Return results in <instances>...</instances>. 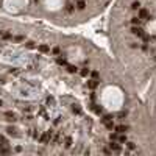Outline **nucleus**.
Segmentation results:
<instances>
[{
    "label": "nucleus",
    "mask_w": 156,
    "mask_h": 156,
    "mask_svg": "<svg viewBox=\"0 0 156 156\" xmlns=\"http://www.w3.org/2000/svg\"><path fill=\"white\" fill-rule=\"evenodd\" d=\"M105 126H106L108 130H114V122H112V120H109V122L105 123Z\"/></svg>",
    "instance_id": "obj_17"
},
{
    "label": "nucleus",
    "mask_w": 156,
    "mask_h": 156,
    "mask_svg": "<svg viewBox=\"0 0 156 156\" xmlns=\"http://www.w3.org/2000/svg\"><path fill=\"white\" fill-rule=\"evenodd\" d=\"M39 52L41 53H47V52H50V47H48V45H45V44H42V45H39Z\"/></svg>",
    "instance_id": "obj_11"
},
{
    "label": "nucleus",
    "mask_w": 156,
    "mask_h": 156,
    "mask_svg": "<svg viewBox=\"0 0 156 156\" xmlns=\"http://www.w3.org/2000/svg\"><path fill=\"white\" fill-rule=\"evenodd\" d=\"M0 37H2V31H0Z\"/></svg>",
    "instance_id": "obj_31"
},
{
    "label": "nucleus",
    "mask_w": 156,
    "mask_h": 156,
    "mask_svg": "<svg viewBox=\"0 0 156 156\" xmlns=\"http://www.w3.org/2000/svg\"><path fill=\"white\" fill-rule=\"evenodd\" d=\"M47 103L48 105H53V103H55V98H53V97H47Z\"/></svg>",
    "instance_id": "obj_27"
},
{
    "label": "nucleus",
    "mask_w": 156,
    "mask_h": 156,
    "mask_svg": "<svg viewBox=\"0 0 156 156\" xmlns=\"http://www.w3.org/2000/svg\"><path fill=\"white\" fill-rule=\"evenodd\" d=\"M109 120H112V115H109V114H106V115H103V119H101V123H106V122H109Z\"/></svg>",
    "instance_id": "obj_14"
},
{
    "label": "nucleus",
    "mask_w": 156,
    "mask_h": 156,
    "mask_svg": "<svg viewBox=\"0 0 156 156\" xmlns=\"http://www.w3.org/2000/svg\"><path fill=\"white\" fill-rule=\"evenodd\" d=\"M52 136H53V131H52V130L45 131V133L42 134L41 138H39V142H41V144H47V142L50 141V139H52Z\"/></svg>",
    "instance_id": "obj_1"
},
{
    "label": "nucleus",
    "mask_w": 156,
    "mask_h": 156,
    "mask_svg": "<svg viewBox=\"0 0 156 156\" xmlns=\"http://www.w3.org/2000/svg\"><path fill=\"white\" fill-rule=\"evenodd\" d=\"M56 63L60 64V66H66V60H64V58H60V56L56 58Z\"/></svg>",
    "instance_id": "obj_22"
},
{
    "label": "nucleus",
    "mask_w": 156,
    "mask_h": 156,
    "mask_svg": "<svg viewBox=\"0 0 156 156\" xmlns=\"http://www.w3.org/2000/svg\"><path fill=\"white\" fill-rule=\"evenodd\" d=\"M27 48H34V42L33 41H28V42H27Z\"/></svg>",
    "instance_id": "obj_25"
},
{
    "label": "nucleus",
    "mask_w": 156,
    "mask_h": 156,
    "mask_svg": "<svg viewBox=\"0 0 156 156\" xmlns=\"http://www.w3.org/2000/svg\"><path fill=\"white\" fill-rule=\"evenodd\" d=\"M70 145H72V139H70V138H66V144H64V147H66V148H69Z\"/></svg>",
    "instance_id": "obj_23"
},
{
    "label": "nucleus",
    "mask_w": 156,
    "mask_h": 156,
    "mask_svg": "<svg viewBox=\"0 0 156 156\" xmlns=\"http://www.w3.org/2000/svg\"><path fill=\"white\" fill-rule=\"evenodd\" d=\"M72 111H73L75 114H81V108H80V105H73V108H72Z\"/></svg>",
    "instance_id": "obj_15"
},
{
    "label": "nucleus",
    "mask_w": 156,
    "mask_h": 156,
    "mask_svg": "<svg viewBox=\"0 0 156 156\" xmlns=\"http://www.w3.org/2000/svg\"><path fill=\"white\" fill-rule=\"evenodd\" d=\"M5 117H8L6 120H9V122H14V120H16V114H14V112H11V111L5 112Z\"/></svg>",
    "instance_id": "obj_9"
},
{
    "label": "nucleus",
    "mask_w": 156,
    "mask_h": 156,
    "mask_svg": "<svg viewBox=\"0 0 156 156\" xmlns=\"http://www.w3.org/2000/svg\"><path fill=\"white\" fill-rule=\"evenodd\" d=\"M114 130L117 131V133H126V131L130 130V126H126V125H119V126H114Z\"/></svg>",
    "instance_id": "obj_5"
},
{
    "label": "nucleus",
    "mask_w": 156,
    "mask_h": 156,
    "mask_svg": "<svg viewBox=\"0 0 156 156\" xmlns=\"http://www.w3.org/2000/svg\"><path fill=\"white\" fill-rule=\"evenodd\" d=\"M11 37H13L11 31H6V33H2V39H5V41H6V39H11Z\"/></svg>",
    "instance_id": "obj_13"
},
{
    "label": "nucleus",
    "mask_w": 156,
    "mask_h": 156,
    "mask_svg": "<svg viewBox=\"0 0 156 156\" xmlns=\"http://www.w3.org/2000/svg\"><path fill=\"white\" fill-rule=\"evenodd\" d=\"M67 72H70V73H75V72H78V69L75 66H67Z\"/></svg>",
    "instance_id": "obj_18"
},
{
    "label": "nucleus",
    "mask_w": 156,
    "mask_h": 156,
    "mask_svg": "<svg viewBox=\"0 0 156 156\" xmlns=\"http://www.w3.org/2000/svg\"><path fill=\"white\" fill-rule=\"evenodd\" d=\"M53 55H60V47H55V48H53Z\"/></svg>",
    "instance_id": "obj_28"
},
{
    "label": "nucleus",
    "mask_w": 156,
    "mask_h": 156,
    "mask_svg": "<svg viewBox=\"0 0 156 156\" xmlns=\"http://www.w3.org/2000/svg\"><path fill=\"white\" fill-rule=\"evenodd\" d=\"M147 16H148V11H147L145 8H139V9H138V17L141 19V20H142V19H145Z\"/></svg>",
    "instance_id": "obj_4"
},
{
    "label": "nucleus",
    "mask_w": 156,
    "mask_h": 156,
    "mask_svg": "<svg viewBox=\"0 0 156 156\" xmlns=\"http://www.w3.org/2000/svg\"><path fill=\"white\" fill-rule=\"evenodd\" d=\"M130 47H131V48H136V47H139V44H138V42H131Z\"/></svg>",
    "instance_id": "obj_30"
},
{
    "label": "nucleus",
    "mask_w": 156,
    "mask_h": 156,
    "mask_svg": "<svg viewBox=\"0 0 156 156\" xmlns=\"http://www.w3.org/2000/svg\"><path fill=\"white\" fill-rule=\"evenodd\" d=\"M91 108H92V111L95 112V114H98V115H100V114H103V109H101L100 106H98V105H91Z\"/></svg>",
    "instance_id": "obj_8"
},
{
    "label": "nucleus",
    "mask_w": 156,
    "mask_h": 156,
    "mask_svg": "<svg viewBox=\"0 0 156 156\" xmlns=\"http://www.w3.org/2000/svg\"><path fill=\"white\" fill-rule=\"evenodd\" d=\"M89 75H91L92 78H97V77H98V70H91Z\"/></svg>",
    "instance_id": "obj_24"
},
{
    "label": "nucleus",
    "mask_w": 156,
    "mask_h": 156,
    "mask_svg": "<svg viewBox=\"0 0 156 156\" xmlns=\"http://www.w3.org/2000/svg\"><path fill=\"white\" fill-rule=\"evenodd\" d=\"M126 148H128V150H134V148H136V144H134V142H126Z\"/></svg>",
    "instance_id": "obj_20"
},
{
    "label": "nucleus",
    "mask_w": 156,
    "mask_h": 156,
    "mask_svg": "<svg viewBox=\"0 0 156 156\" xmlns=\"http://www.w3.org/2000/svg\"><path fill=\"white\" fill-rule=\"evenodd\" d=\"M108 147L111 148V151H120L122 150V147H120V144H117V142H114V141H111L108 144Z\"/></svg>",
    "instance_id": "obj_3"
},
{
    "label": "nucleus",
    "mask_w": 156,
    "mask_h": 156,
    "mask_svg": "<svg viewBox=\"0 0 156 156\" xmlns=\"http://www.w3.org/2000/svg\"><path fill=\"white\" fill-rule=\"evenodd\" d=\"M89 69H87V67H83L81 70H80V75H81V77H87V75H89Z\"/></svg>",
    "instance_id": "obj_12"
},
{
    "label": "nucleus",
    "mask_w": 156,
    "mask_h": 156,
    "mask_svg": "<svg viewBox=\"0 0 156 156\" xmlns=\"http://www.w3.org/2000/svg\"><path fill=\"white\" fill-rule=\"evenodd\" d=\"M117 138H119V133H117V131L109 134V139H111V141H117Z\"/></svg>",
    "instance_id": "obj_19"
},
{
    "label": "nucleus",
    "mask_w": 156,
    "mask_h": 156,
    "mask_svg": "<svg viewBox=\"0 0 156 156\" xmlns=\"http://www.w3.org/2000/svg\"><path fill=\"white\" fill-rule=\"evenodd\" d=\"M75 6H77V9H78V11H83V9L86 8V2H84V0H77Z\"/></svg>",
    "instance_id": "obj_6"
},
{
    "label": "nucleus",
    "mask_w": 156,
    "mask_h": 156,
    "mask_svg": "<svg viewBox=\"0 0 156 156\" xmlns=\"http://www.w3.org/2000/svg\"><path fill=\"white\" fill-rule=\"evenodd\" d=\"M141 8V2H133L131 3V9H139Z\"/></svg>",
    "instance_id": "obj_16"
},
{
    "label": "nucleus",
    "mask_w": 156,
    "mask_h": 156,
    "mask_svg": "<svg viewBox=\"0 0 156 156\" xmlns=\"http://www.w3.org/2000/svg\"><path fill=\"white\" fill-rule=\"evenodd\" d=\"M131 23H133V25H139V23H141V19L139 17H131Z\"/></svg>",
    "instance_id": "obj_21"
},
{
    "label": "nucleus",
    "mask_w": 156,
    "mask_h": 156,
    "mask_svg": "<svg viewBox=\"0 0 156 156\" xmlns=\"http://www.w3.org/2000/svg\"><path fill=\"white\" fill-rule=\"evenodd\" d=\"M131 33H133V34H136V36H139V37H144V36H145L144 30H142L141 27H136V25H134L133 28H131Z\"/></svg>",
    "instance_id": "obj_2"
},
{
    "label": "nucleus",
    "mask_w": 156,
    "mask_h": 156,
    "mask_svg": "<svg viewBox=\"0 0 156 156\" xmlns=\"http://www.w3.org/2000/svg\"><path fill=\"white\" fill-rule=\"evenodd\" d=\"M23 39H25V37H23V36H16V41H17V42L23 41Z\"/></svg>",
    "instance_id": "obj_29"
},
{
    "label": "nucleus",
    "mask_w": 156,
    "mask_h": 156,
    "mask_svg": "<svg viewBox=\"0 0 156 156\" xmlns=\"http://www.w3.org/2000/svg\"><path fill=\"white\" fill-rule=\"evenodd\" d=\"M117 117H119V119H123V117H126V111L119 112V114H117Z\"/></svg>",
    "instance_id": "obj_26"
},
{
    "label": "nucleus",
    "mask_w": 156,
    "mask_h": 156,
    "mask_svg": "<svg viewBox=\"0 0 156 156\" xmlns=\"http://www.w3.org/2000/svg\"><path fill=\"white\" fill-rule=\"evenodd\" d=\"M73 11H75V5L67 3V5H66V13H67V14H72Z\"/></svg>",
    "instance_id": "obj_10"
},
{
    "label": "nucleus",
    "mask_w": 156,
    "mask_h": 156,
    "mask_svg": "<svg viewBox=\"0 0 156 156\" xmlns=\"http://www.w3.org/2000/svg\"><path fill=\"white\" fill-rule=\"evenodd\" d=\"M97 86H98V81H97L95 78H94V80H89V81H87V87H89V89H95Z\"/></svg>",
    "instance_id": "obj_7"
}]
</instances>
